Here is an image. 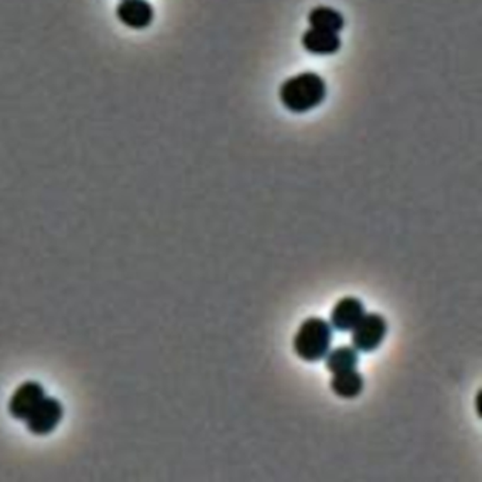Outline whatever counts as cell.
I'll use <instances>...</instances> for the list:
<instances>
[{"instance_id":"obj_1","label":"cell","mask_w":482,"mask_h":482,"mask_svg":"<svg viewBox=\"0 0 482 482\" xmlns=\"http://www.w3.org/2000/svg\"><path fill=\"white\" fill-rule=\"evenodd\" d=\"M327 96L326 81L318 74L301 73L281 84L279 98L286 110L293 113H306L317 108Z\"/></svg>"},{"instance_id":"obj_2","label":"cell","mask_w":482,"mask_h":482,"mask_svg":"<svg viewBox=\"0 0 482 482\" xmlns=\"http://www.w3.org/2000/svg\"><path fill=\"white\" fill-rule=\"evenodd\" d=\"M333 343V327L320 317H310L301 323L294 335L293 348L298 357L306 362L324 360Z\"/></svg>"},{"instance_id":"obj_3","label":"cell","mask_w":482,"mask_h":482,"mask_svg":"<svg viewBox=\"0 0 482 482\" xmlns=\"http://www.w3.org/2000/svg\"><path fill=\"white\" fill-rule=\"evenodd\" d=\"M388 333V323L380 314H363L353 330V348L361 353H372L380 347Z\"/></svg>"},{"instance_id":"obj_4","label":"cell","mask_w":482,"mask_h":482,"mask_svg":"<svg viewBox=\"0 0 482 482\" xmlns=\"http://www.w3.org/2000/svg\"><path fill=\"white\" fill-rule=\"evenodd\" d=\"M63 416L64 407L60 400L46 397L24 422L27 430L34 436H49L58 427Z\"/></svg>"},{"instance_id":"obj_5","label":"cell","mask_w":482,"mask_h":482,"mask_svg":"<svg viewBox=\"0 0 482 482\" xmlns=\"http://www.w3.org/2000/svg\"><path fill=\"white\" fill-rule=\"evenodd\" d=\"M44 397H46V390L40 383L34 382V380L22 383L12 395L9 413L14 419L26 420L29 415L40 405Z\"/></svg>"},{"instance_id":"obj_6","label":"cell","mask_w":482,"mask_h":482,"mask_svg":"<svg viewBox=\"0 0 482 482\" xmlns=\"http://www.w3.org/2000/svg\"><path fill=\"white\" fill-rule=\"evenodd\" d=\"M116 16L125 26L142 31L152 24L155 11L147 0H123L116 9Z\"/></svg>"},{"instance_id":"obj_7","label":"cell","mask_w":482,"mask_h":482,"mask_svg":"<svg viewBox=\"0 0 482 482\" xmlns=\"http://www.w3.org/2000/svg\"><path fill=\"white\" fill-rule=\"evenodd\" d=\"M365 314L362 301L357 298H344L331 311V327L341 333L353 331Z\"/></svg>"},{"instance_id":"obj_8","label":"cell","mask_w":482,"mask_h":482,"mask_svg":"<svg viewBox=\"0 0 482 482\" xmlns=\"http://www.w3.org/2000/svg\"><path fill=\"white\" fill-rule=\"evenodd\" d=\"M304 50L316 56H333L341 49V39L338 33L310 29L301 37Z\"/></svg>"},{"instance_id":"obj_9","label":"cell","mask_w":482,"mask_h":482,"mask_svg":"<svg viewBox=\"0 0 482 482\" xmlns=\"http://www.w3.org/2000/svg\"><path fill=\"white\" fill-rule=\"evenodd\" d=\"M331 390L343 399L360 397L363 389V378L357 370L335 373L330 382Z\"/></svg>"},{"instance_id":"obj_10","label":"cell","mask_w":482,"mask_h":482,"mask_svg":"<svg viewBox=\"0 0 482 482\" xmlns=\"http://www.w3.org/2000/svg\"><path fill=\"white\" fill-rule=\"evenodd\" d=\"M308 24L311 29L340 33L345 26V21H344L343 14L333 7L318 6L314 7L313 11L308 13Z\"/></svg>"},{"instance_id":"obj_11","label":"cell","mask_w":482,"mask_h":482,"mask_svg":"<svg viewBox=\"0 0 482 482\" xmlns=\"http://www.w3.org/2000/svg\"><path fill=\"white\" fill-rule=\"evenodd\" d=\"M358 362H360L358 351L353 347H348V345L335 348L331 353L328 351L327 355H326V367L333 375L357 370Z\"/></svg>"}]
</instances>
